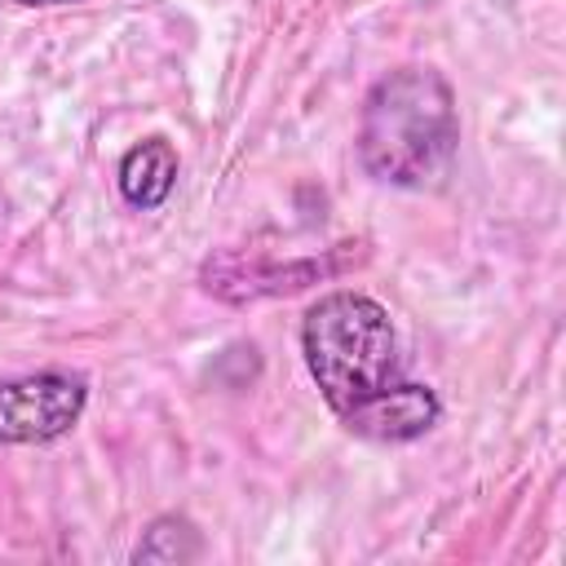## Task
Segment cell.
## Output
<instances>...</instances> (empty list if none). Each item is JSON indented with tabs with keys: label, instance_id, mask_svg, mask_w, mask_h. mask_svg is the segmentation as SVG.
<instances>
[{
	"label": "cell",
	"instance_id": "obj_7",
	"mask_svg": "<svg viewBox=\"0 0 566 566\" xmlns=\"http://www.w3.org/2000/svg\"><path fill=\"white\" fill-rule=\"evenodd\" d=\"M199 553H203L199 531L186 517L164 513L142 531V544L133 548V562L137 566H177V562H195Z\"/></svg>",
	"mask_w": 566,
	"mask_h": 566
},
{
	"label": "cell",
	"instance_id": "obj_2",
	"mask_svg": "<svg viewBox=\"0 0 566 566\" xmlns=\"http://www.w3.org/2000/svg\"><path fill=\"white\" fill-rule=\"evenodd\" d=\"M301 354L323 402L345 416L398 380V332L380 301L327 292L301 318Z\"/></svg>",
	"mask_w": 566,
	"mask_h": 566
},
{
	"label": "cell",
	"instance_id": "obj_6",
	"mask_svg": "<svg viewBox=\"0 0 566 566\" xmlns=\"http://www.w3.org/2000/svg\"><path fill=\"white\" fill-rule=\"evenodd\" d=\"M115 181H119L124 203H133V208H142V212L159 208V203L172 195V186H177V150H172V142H164V137L137 142V146L119 159Z\"/></svg>",
	"mask_w": 566,
	"mask_h": 566
},
{
	"label": "cell",
	"instance_id": "obj_8",
	"mask_svg": "<svg viewBox=\"0 0 566 566\" xmlns=\"http://www.w3.org/2000/svg\"><path fill=\"white\" fill-rule=\"evenodd\" d=\"M13 4H71V0H13Z\"/></svg>",
	"mask_w": 566,
	"mask_h": 566
},
{
	"label": "cell",
	"instance_id": "obj_4",
	"mask_svg": "<svg viewBox=\"0 0 566 566\" xmlns=\"http://www.w3.org/2000/svg\"><path fill=\"white\" fill-rule=\"evenodd\" d=\"M438 416H442V402L429 385L394 380L389 389H380L363 407L345 411L340 424L358 438H371V442H411V438L429 433L438 424Z\"/></svg>",
	"mask_w": 566,
	"mask_h": 566
},
{
	"label": "cell",
	"instance_id": "obj_5",
	"mask_svg": "<svg viewBox=\"0 0 566 566\" xmlns=\"http://www.w3.org/2000/svg\"><path fill=\"white\" fill-rule=\"evenodd\" d=\"M314 274H323L318 261H283V265H248L239 252H221L217 261L203 265V287L217 292L221 301H252V296H274V292H296Z\"/></svg>",
	"mask_w": 566,
	"mask_h": 566
},
{
	"label": "cell",
	"instance_id": "obj_1",
	"mask_svg": "<svg viewBox=\"0 0 566 566\" xmlns=\"http://www.w3.org/2000/svg\"><path fill=\"white\" fill-rule=\"evenodd\" d=\"M460 146L455 93L433 66H398L371 84L358 119V159L385 186H429Z\"/></svg>",
	"mask_w": 566,
	"mask_h": 566
},
{
	"label": "cell",
	"instance_id": "obj_3",
	"mask_svg": "<svg viewBox=\"0 0 566 566\" xmlns=\"http://www.w3.org/2000/svg\"><path fill=\"white\" fill-rule=\"evenodd\" d=\"M88 402V380L75 371H35L0 385V442H53Z\"/></svg>",
	"mask_w": 566,
	"mask_h": 566
}]
</instances>
